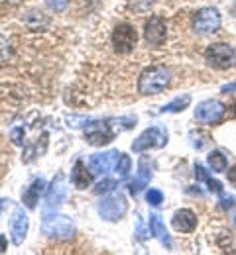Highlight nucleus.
<instances>
[{
  "label": "nucleus",
  "instance_id": "obj_1",
  "mask_svg": "<svg viewBox=\"0 0 236 255\" xmlns=\"http://www.w3.org/2000/svg\"><path fill=\"white\" fill-rule=\"evenodd\" d=\"M171 81V71L166 65H150L140 73L138 91L140 95H160L168 89Z\"/></svg>",
  "mask_w": 236,
  "mask_h": 255
},
{
  "label": "nucleus",
  "instance_id": "obj_2",
  "mask_svg": "<svg viewBox=\"0 0 236 255\" xmlns=\"http://www.w3.org/2000/svg\"><path fill=\"white\" fill-rule=\"evenodd\" d=\"M41 230L45 236L55 238V240H71L75 236V224L63 214H45L41 222Z\"/></svg>",
  "mask_w": 236,
  "mask_h": 255
},
{
  "label": "nucleus",
  "instance_id": "obj_3",
  "mask_svg": "<svg viewBox=\"0 0 236 255\" xmlns=\"http://www.w3.org/2000/svg\"><path fill=\"white\" fill-rule=\"evenodd\" d=\"M205 59L213 69L227 71L236 65V53L229 43H213L205 51Z\"/></svg>",
  "mask_w": 236,
  "mask_h": 255
},
{
  "label": "nucleus",
  "instance_id": "obj_4",
  "mask_svg": "<svg viewBox=\"0 0 236 255\" xmlns=\"http://www.w3.org/2000/svg\"><path fill=\"white\" fill-rule=\"evenodd\" d=\"M168 143V133L166 129L154 126V128H148L144 133H140L138 137L134 139L132 143V151L140 153V151H146V149H160Z\"/></svg>",
  "mask_w": 236,
  "mask_h": 255
},
{
  "label": "nucleus",
  "instance_id": "obj_5",
  "mask_svg": "<svg viewBox=\"0 0 236 255\" xmlns=\"http://www.w3.org/2000/svg\"><path fill=\"white\" fill-rule=\"evenodd\" d=\"M128 210V202L124 198V194H112L108 198H104L99 204V214L102 220L106 222H116L120 220Z\"/></svg>",
  "mask_w": 236,
  "mask_h": 255
},
{
  "label": "nucleus",
  "instance_id": "obj_6",
  "mask_svg": "<svg viewBox=\"0 0 236 255\" xmlns=\"http://www.w3.org/2000/svg\"><path fill=\"white\" fill-rule=\"evenodd\" d=\"M193 28L197 33H215L221 28V14L217 8H201L193 16Z\"/></svg>",
  "mask_w": 236,
  "mask_h": 255
},
{
  "label": "nucleus",
  "instance_id": "obj_7",
  "mask_svg": "<svg viewBox=\"0 0 236 255\" xmlns=\"http://www.w3.org/2000/svg\"><path fill=\"white\" fill-rule=\"evenodd\" d=\"M138 41V33H136L134 26L130 24H118L112 32V47L118 53H130L136 47Z\"/></svg>",
  "mask_w": 236,
  "mask_h": 255
},
{
  "label": "nucleus",
  "instance_id": "obj_8",
  "mask_svg": "<svg viewBox=\"0 0 236 255\" xmlns=\"http://www.w3.org/2000/svg\"><path fill=\"white\" fill-rule=\"evenodd\" d=\"M85 139L91 145H106L114 139V131L110 129V124L102 122V120H91V124L85 128Z\"/></svg>",
  "mask_w": 236,
  "mask_h": 255
},
{
  "label": "nucleus",
  "instance_id": "obj_9",
  "mask_svg": "<svg viewBox=\"0 0 236 255\" xmlns=\"http://www.w3.org/2000/svg\"><path fill=\"white\" fill-rule=\"evenodd\" d=\"M227 112V106L219 100H203L195 108V118L203 124H217L223 120Z\"/></svg>",
  "mask_w": 236,
  "mask_h": 255
},
{
  "label": "nucleus",
  "instance_id": "obj_10",
  "mask_svg": "<svg viewBox=\"0 0 236 255\" xmlns=\"http://www.w3.org/2000/svg\"><path fill=\"white\" fill-rule=\"evenodd\" d=\"M166 37H168V26H166L164 18H162V16H152V18L146 22L144 39H146L150 45L160 47V45H164Z\"/></svg>",
  "mask_w": 236,
  "mask_h": 255
},
{
  "label": "nucleus",
  "instance_id": "obj_11",
  "mask_svg": "<svg viewBox=\"0 0 236 255\" xmlns=\"http://www.w3.org/2000/svg\"><path fill=\"white\" fill-rule=\"evenodd\" d=\"M28 228H30L28 214L22 208H16L14 210V216H12V222H10V238H12V244L14 246H20L26 240Z\"/></svg>",
  "mask_w": 236,
  "mask_h": 255
},
{
  "label": "nucleus",
  "instance_id": "obj_12",
  "mask_svg": "<svg viewBox=\"0 0 236 255\" xmlns=\"http://www.w3.org/2000/svg\"><path fill=\"white\" fill-rule=\"evenodd\" d=\"M120 157V151H104V153H95L91 161H89V167L95 175H104L108 173L110 169L116 167V161Z\"/></svg>",
  "mask_w": 236,
  "mask_h": 255
},
{
  "label": "nucleus",
  "instance_id": "obj_13",
  "mask_svg": "<svg viewBox=\"0 0 236 255\" xmlns=\"http://www.w3.org/2000/svg\"><path fill=\"white\" fill-rule=\"evenodd\" d=\"M65 198H67L65 177L59 173V175L53 179V183H51V187H49V191H47V206H49V208H57L59 204L65 202Z\"/></svg>",
  "mask_w": 236,
  "mask_h": 255
},
{
  "label": "nucleus",
  "instance_id": "obj_14",
  "mask_svg": "<svg viewBox=\"0 0 236 255\" xmlns=\"http://www.w3.org/2000/svg\"><path fill=\"white\" fill-rule=\"evenodd\" d=\"M173 228L177 230V232H183V234H189V232H193L195 228H197V216L191 212V210H187V208H181V210H177L175 214H173Z\"/></svg>",
  "mask_w": 236,
  "mask_h": 255
},
{
  "label": "nucleus",
  "instance_id": "obj_15",
  "mask_svg": "<svg viewBox=\"0 0 236 255\" xmlns=\"http://www.w3.org/2000/svg\"><path fill=\"white\" fill-rule=\"evenodd\" d=\"M45 181L43 179H35L34 183L26 189V192H24V204L28 206V208H35V204H37V200H39V196L45 192Z\"/></svg>",
  "mask_w": 236,
  "mask_h": 255
},
{
  "label": "nucleus",
  "instance_id": "obj_16",
  "mask_svg": "<svg viewBox=\"0 0 236 255\" xmlns=\"http://www.w3.org/2000/svg\"><path fill=\"white\" fill-rule=\"evenodd\" d=\"M91 181H93V177H91V173H87L83 161H77L75 167H73V171H71V183L77 189H87L91 185Z\"/></svg>",
  "mask_w": 236,
  "mask_h": 255
},
{
  "label": "nucleus",
  "instance_id": "obj_17",
  "mask_svg": "<svg viewBox=\"0 0 236 255\" xmlns=\"http://www.w3.org/2000/svg\"><path fill=\"white\" fill-rule=\"evenodd\" d=\"M150 232L168 248V250H171V238H169L168 230H166V226H164V222L160 220V216H150Z\"/></svg>",
  "mask_w": 236,
  "mask_h": 255
},
{
  "label": "nucleus",
  "instance_id": "obj_18",
  "mask_svg": "<svg viewBox=\"0 0 236 255\" xmlns=\"http://www.w3.org/2000/svg\"><path fill=\"white\" fill-rule=\"evenodd\" d=\"M207 161H209V167H211L215 173H225V171H227V167H229V159H227V155H225L223 151H217V149L209 153Z\"/></svg>",
  "mask_w": 236,
  "mask_h": 255
},
{
  "label": "nucleus",
  "instance_id": "obj_19",
  "mask_svg": "<svg viewBox=\"0 0 236 255\" xmlns=\"http://www.w3.org/2000/svg\"><path fill=\"white\" fill-rule=\"evenodd\" d=\"M189 102H191V96L189 95L177 96V98H173L171 102L162 106V112H183V110L189 106Z\"/></svg>",
  "mask_w": 236,
  "mask_h": 255
},
{
  "label": "nucleus",
  "instance_id": "obj_20",
  "mask_svg": "<svg viewBox=\"0 0 236 255\" xmlns=\"http://www.w3.org/2000/svg\"><path fill=\"white\" fill-rule=\"evenodd\" d=\"M130 169H132V161L128 155H124V153H120V157L116 161V167H114V171H116V175L118 177H126L128 173H130Z\"/></svg>",
  "mask_w": 236,
  "mask_h": 255
},
{
  "label": "nucleus",
  "instance_id": "obj_21",
  "mask_svg": "<svg viewBox=\"0 0 236 255\" xmlns=\"http://www.w3.org/2000/svg\"><path fill=\"white\" fill-rule=\"evenodd\" d=\"M152 4H154V0H128V8L132 12H138V14L148 12L152 8Z\"/></svg>",
  "mask_w": 236,
  "mask_h": 255
},
{
  "label": "nucleus",
  "instance_id": "obj_22",
  "mask_svg": "<svg viewBox=\"0 0 236 255\" xmlns=\"http://www.w3.org/2000/svg\"><path fill=\"white\" fill-rule=\"evenodd\" d=\"M146 200H148L152 206H160V204L164 202V194H162V191H158V189H150L148 194H146Z\"/></svg>",
  "mask_w": 236,
  "mask_h": 255
},
{
  "label": "nucleus",
  "instance_id": "obj_23",
  "mask_svg": "<svg viewBox=\"0 0 236 255\" xmlns=\"http://www.w3.org/2000/svg\"><path fill=\"white\" fill-rule=\"evenodd\" d=\"M114 187H116V181H112V179H104V181H101V183L95 187V194H104V192H110Z\"/></svg>",
  "mask_w": 236,
  "mask_h": 255
},
{
  "label": "nucleus",
  "instance_id": "obj_24",
  "mask_svg": "<svg viewBox=\"0 0 236 255\" xmlns=\"http://www.w3.org/2000/svg\"><path fill=\"white\" fill-rule=\"evenodd\" d=\"M69 0H45V6L51 10V12H63L67 8Z\"/></svg>",
  "mask_w": 236,
  "mask_h": 255
},
{
  "label": "nucleus",
  "instance_id": "obj_25",
  "mask_svg": "<svg viewBox=\"0 0 236 255\" xmlns=\"http://www.w3.org/2000/svg\"><path fill=\"white\" fill-rule=\"evenodd\" d=\"M10 139L16 143V145H24V128L16 126L10 129Z\"/></svg>",
  "mask_w": 236,
  "mask_h": 255
},
{
  "label": "nucleus",
  "instance_id": "obj_26",
  "mask_svg": "<svg viewBox=\"0 0 236 255\" xmlns=\"http://www.w3.org/2000/svg\"><path fill=\"white\" fill-rule=\"evenodd\" d=\"M69 126L73 128H81V126H89L91 124V118H85V116H69L67 118Z\"/></svg>",
  "mask_w": 236,
  "mask_h": 255
},
{
  "label": "nucleus",
  "instance_id": "obj_27",
  "mask_svg": "<svg viewBox=\"0 0 236 255\" xmlns=\"http://www.w3.org/2000/svg\"><path fill=\"white\" fill-rule=\"evenodd\" d=\"M195 179H197V181H203V183H207V181L211 179V175L205 171L203 165H195Z\"/></svg>",
  "mask_w": 236,
  "mask_h": 255
},
{
  "label": "nucleus",
  "instance_id": "obj_28",
  "mask_svg": "<svg viewBox=\"0 0 236 255\" xmlns=\"http://www.w3.org/2000/svg\"><path fill=\"white\" fill-rule=\"evenodd\" d=\"M221 196V204H223V208H235L236 206V198L235 196H227V194H219Z\"/></svg>",
  "mask_w": 236,
  "mask_h": 255
},
{
  "label": "nucleus",
  "instance_id": "obj_29",
  "mask_svg": "<svg viewBox=\"0 0 236 255\" xmlns=\"http://www.w3.org/2000/svg\"><path fill=\"white\" fill-rule=\"evenodd\" d=\"M207 185H209V191L215 192V194H221V192H223V183H221V181L209 179V181H207Z\"/></svg>",
  "mask_w": 236,
  "mask_h": 255
},
{
  "label": "nucleus",
  "instance_id": "obj_30",
  "mask_svg": "<svg viewBox=\"0 0 236 255\" xmlns=\"http://www.w3.org/2000/svg\"><path fill=\"white\" fill-rule=\"evenodd\" d=\"M221 93H225V95H229V93H236V81H235V83L225 85V87L221 89Z\"/></svg>",
  "mask_w": 236,
  "mask_h": 255
},
{
  "label": "nucleus",
  "instance_id": "obj_31",
  "mask_svg": "<svg viewBox=\"0 0 236 255\" xmlns=\"http://www.w3.org/2000/svg\"><path fill=\"white\" fill-rule=\"evenodd\" d=\"M6 246H8V240H6L4 236H0V254L6 252Z\"/></svg>",
  "mask_w": 236,
  "mask_h": 255
},
{
  "label": "nucleus",
  "instance_id": "obj_32",
  "mask_svg": "<svg viewBox=\"0 0 236 255\" xmlns=\"http://www.w3.org/2000/svg\"><path fill=\"white\" fill-rule=\"evenodd\" d=\"M229 181H231L233 185H236V167H233V169L229 171Z\"/></svg>",
  "mask_w": 236,
  "mask_h": 255
},
{
  "label": "nucleus",
  "instance_id": "obj_33",
  "mask_svg": "<svg viewBox=\"0 0 236 255\" xmlns=\"http://www.w3.org/2000/svg\"><path fill=\"white\" fill-rule=\"evenodd\" d=\"M233 12H235V16H236V2H235V6H233Z\"/></svg>",
  "mask_w": 236,
  "mask_h": 255
},
{
  "label": "nucleus",
  "instance_id": "obj_34",
  "mask_svg": "<svg viewBox=\"0 0 236 255\" xmlns=\"http://www.w3.org/2000/svg\"><path fill=\"white\" fill-rule=\"evenodd\" d=\"M235 112H236V102H235Z\"/></svg>",
  "mask_w": 236,
  "mask_h": 255
}]
</instances>
